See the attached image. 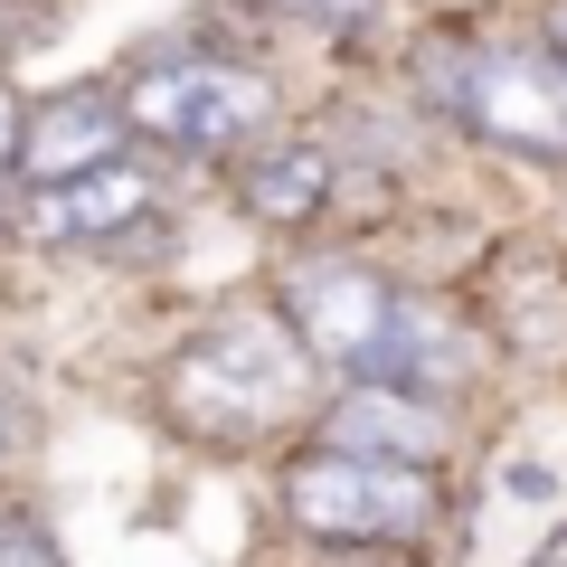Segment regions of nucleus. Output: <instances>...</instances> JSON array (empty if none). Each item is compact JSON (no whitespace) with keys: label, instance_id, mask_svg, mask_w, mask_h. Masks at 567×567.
Wrapping results in <instances>:
<instances>
[{"label":"nucleus","instance_id":"9d476101","mask_svg":"<svg viewBox=\"0 0 567 567\" xmlns=\"http://www.w3.org/2000/svg\"><path fill=\"white\" fill-rule=\"evenodd\" d=\"M369 379L416 388V398H445V388L473 379V341H464V331H454L435 303L398 293V322H388V350H379V369H369Z\"/></svg>","mask_w":567,"mask_h":567},{"label":"nucleus","instance_id":"f257e3e1","mask_svg":"<svg viewBox=\"0 0 567 567\" xmlns=\"http://www.w3.org/2000/svg\"><path fill=\"white\" fill-rule=\"evenodd\" d=\"M312 369L322 360L293 341L284 312L237 303V312H208V322L171 350L162 406L189 425V435H208V445H256V435H275V425L312 416Z\"/></svg>","mask_w":567,"mask_h":567},{"label":"nucleus","instance_id":"7ed1b4c3","mask_svg":"<svg viewBox=\"0 0 567 567\" xmlns=\"http://www.w3.org/2000/svg\"><path fill=\"white\" fill-rule=\"evenodd\" d=\"M284 520L312 529V539H341V548H369V539H416L435 520V483L416 464H379V454H341V445H312L284 464L275 483Z\"/></svg>","mask_w":567,"mask_h":567},{"label":"nucleus","instance_id":"39448f33","mask_svg":"<svg viewBox=\"0 0 567 567\" xmlns=\"http://www.w3.org/2000/svg\"><path fill=\"white\" fill-rule=\"evenodd\" d=\"M284 322H293V341L322 369L369 379L379 350H388V322H398V293L369 265H303V275L284 284Z\"/></svg>","mask_w":567,"mask_h":567},{"label":"nucleus","instance_id":"20e7f679","mask_svg":"<svg viewBox=\"0 0 567 567\" xmlns=\"http://www.w3.org/2000/svg\"><path fill=\"white\" fill-rule=\"evenodd\" d=\"M123 114H133V133L181 142V152H237V142H256L265 123H275V76L189 48V58L142 66L133 95H123Z\"/></svg>","mask_w":567,"mask_h":567},{"label":"nucleus","instance_id":"6e6552de","mask_svg":"<svg viewBox=\"0 0 567 567\" xmlns=\"http://www.w3.org/2000/svg\"><path fill=\"white\" fill-rule=\"evenodd\" d=\"M237 208L256 227H275V237L312 227L331 208V152L322 142H265V152H246L237 162Z\"/></svg>","mask_w":567,"mask_h":567},{"label":"nucleus","instance_id":"0eeeda50","mask_svg":"<svg viewBox=\"0 0 567 567\" xmlns=\"http://www.w3.org/2000/svg\"><path fill=\"white\" fill-rule=\"evenodd\" d=\"M123 95L104 85H66V95L29 104V133H20V181L29 189H58V181H85V171H114L123 162Z\"/></svg>","mask_w":567,"mask_h":567},{"label":"nucleus","instance_id":"f03ea898","mask_svg":"<svg viewBox=\"0 0 567 567\" xmlns=\"http://www.w3.org/2000/svg\"><path fill=\"white\" fill-rule=\"evenodd\" d=\"M435 104L492 152L567 171V66L539 48H445L435 58Z\"/></svg>","mask_w":567,"mask_h":567},{"label":"nucleus","instance_id":"f8f14e48","mask_svg":"<svg viewBox=\"0 0 567 567\" xmlns=\"http://www.w3.org/2000/svg\"><path fill=\"white\" fill-rule=\"evenodd\" d=\"M0 567H66L39 511H0Z\"/></svg>","mask_w":567,"mask_h":567},{"label":"nucleus","instance_id":"4468645a","mask_svg":"<svg viewBox=\"0 0 567 567\" xmlns=\"http://www.w3.org/2000/svg\"><path fill=\"white\" fill-rule=\"evenodd\" d=\"M502 492H511V502H558V473H548V464H511Z\"/></svg>","mask_w":567,"mask_h":567},{"label":"nucleus","instance_id":"ddd939ff","mask_svg":"<svg viewBox=\"0 0 567 567\" xmlns=\"http://www.w3.org/2000/svg\"><path fill=\"white\" fill-rule=\"evenodd\" d=\"M284 20H303V29H331V39H350V29L379 20V0H275Z\"/></svg>","mask_w":567,"mask_h":567},{"label":"nucleus","instance_id":"f3484780","mask_svg":"<svg viewBox=\"0 0 567 567\" xmlns=\"http://www.w3.org/2000/svg\"><path fill=\"white\" fill-rule=\"evenodd\" d=\"M0 454H10V398H0Z\"/></svg>","mask_w":567,"mask_h":567},{"label":"nucleus","instance_id":"1a4fd4ad","mask_svg":"<svg viewBox=\"0 0 567 567\" xmlns=\"http://www.w3.org/2000/svg\"><path fill=\"white\" fill-rule=\"evenodd\" d=\"M142 208H152V171L142 162L85 171V181H58V189H29V227H39V237H123Z\"/></svg>","mask_w":567,"mask_h":567},{"label":"nucleus","instance_id":"423d86ee","mask_svg":"<svg viewBox=\"0 0 567 567\" xmlns=\"http://www.w3.org/2000/svg\"><path fill=\"white\" fill-rule=\"evenodd\" d=\"M322 445L425 473V464H445V454H454V406L445 398H416V388H388V379H350L341 398L322 406Z\"/></svg>","mask_w":567,"mask_h":567},{"label":"nucleus","instance_id":"2eb2a0df","mask_svg":"<svg viewBox=\"0 0 567 567\" xmlns=\"http://www.w3.org/2000/svg\"><path fill=\"white\" fill-rule=\"evenodd\" d=\"M20 133H29V104L0 85V171H20Z\"/></svg>","mask_w":567,"mask_h":567},{"label":"nucleus","instance_id":"9b49d317","mask_svg":"<svg viewBox=\"0 0 567 567\" xmlns=\"http://www.w3.org/2000/svg\"><path fill=\"white\" fill-rule=\"evenodd\" d=\"M502 322H511V350L567 360V275L539 256V246H520V256L502 265Z\"/></svg>","mask_w":567,"mask_h":567},{"label":"nucleus","instance_id":"dca6fc26","mask_svg":"<svg viewBox=\"0 0 567 567\" xmlns=\"http://www.w3.org/2000/svg\"><path fill=\"white\" fill-rule=\"evenodd\" d=\"M548 58L567 66V0H558V10H548Z\"/></svg>","mask_w":567,"mask_h":567}]
</instances>
